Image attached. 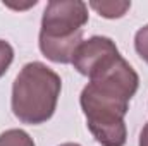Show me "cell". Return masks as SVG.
<instances>
[{
	"label": "cell",
	"instance_id": "6da1fadb",
	"mask_svg": "<svg viewBox=\"0 0 148 146\" xmlns=\"http://www.w3.org/2000/svg\"><path fill=\"white\" fill-rule=\"evenodd\" d=\"M62 79L41 62L26 64L12 84L10 105L23 124L38 126L47 122L57 108Z\"/></svg>",
	"mask_w": 148,
	"mask_h": 146
},
{
	"label": "cell",
	"instance_id": "52a82bcc",
	"mask_svg": "<svg viewBox=\"0 0 148 146\" xmlns=\"http://www.w3.org/2000/svg\"><path fill=\"white\" fill-rule=\"evenodd\" d=\"M12 60H14V48L10 46L9 41L0 40V77L7 72Z\"/></svg>",
	"mask_w": 148,
	"mask_h": 146
},
{
	"label": "cell",
	"instance_id": "5b68a950",
	"mask_svg": "<svg viewBox=\"0 0 148 146\" xmlns=\"http://www.w3.org/2000/svg\"><path fill=\"white\" fill-rule=\"evenodd\" d=\"M90 7L105 19H119L131 9V2H90Z\"/></svg>",
	"mask_w": 148,
	"mask_h": 146
},
{
	"label": "cell",
	"instance_id": "30bf717a",
	"mask_svg": "<svg viewBox=\"0 0 148 146\" xmlns=\"http://www.w3.org/2000/svg\"><path fill=\"white\" fill-rule=\"evenodd\" d=\"M60 146H79V145H76V143H64V145H60Z\"/></svg>",
	"mask_w": 148,
	"mask_h": 146
},
{
	"label": "cell",
	"instance_id": "ba28073f",
	"mask_svg": "<svg viewBox=\"0 0 148 146\" xmlns=\"http://www.w3.org/2000/svg\"><path fill=\"white\" fill-rule=\"evenodd\" d=\"M134 48L138 55L148 64V24L140 28L136 36H134Z\"/></svg>",
	"mask_w": 148,
	"mask_h": 146
},
{
	"label": "cell",
	"instance_id": "3957f363",
	"mask_svg": "<svg viewBox=\"0 0 148 146\" xmlns=\"http://www.w3.org/2000/svg\"><path fill=\"white\" fill-rule=\"evenodd\" d=\"M131 98L107 84L90 81L79 96L86 117V126L102 146H124L127 129L124 117L129 110Z\"/></svg>",
	"mask_w": 148,
	"mask_h": 146
},
{
	"label": "cell",
	"instance_id": "9c48e42d",
	"mask_svg": "<svg viewBox=\"0 0 148 146\" xmlns=\"http://www.w3.org/2000/svg\"><path fill=\"white\" fill-rule=\"evenodd\" d=\"M140 146H148V122L145 124V127L140 134Z\"/></svg>",
	"mask_w": 148,
	"mask_h": 146
},
{
	"label": "cell",
	"instance_id": "7a4b0ae2",
	"mask_svg": "<svg viewBox=\"0 0 148 146\" xmlns=\"http://www.w3.org/2000/svg\"><path fill=\"white\" fill-rule=\"evenodd\" d=\"M88 23V5L81 0H50L43 10L40 50L55 64H71L83 41V26Z\"/></svg>",
	"mask_w": 148,
	"mask_h": 146
},
{
	"label": "cell",
	"instance_id": "8992f818",
	"mask_svg": "<svg viewBox=\"0 0 148 146\" xmlns=\"http://www.w3.org/2000/svg\"><path fill=\"white\" fill-rule=\"evenodd\" d=\"M0 146H36L33 138L23 129H9L0 134Z\"/></svg>",
	"mask_w": 148,
	"mask_h": 146
},
{
	"label": "cell",
	"instance_id": "277c9868",
	"mask_svg": "<svg viewBox=\"0 0 148 146\" xmlns=\"http://www.w3.org/2000/svg\"><path fill=\"white\" fill-rule=\"evenodd\" d=\"M115 43L107 36H91L83 40L73 55L74 69L86 77H95L103 69H107L119 57Z\"/></svg>",
	"mask_w": 148,
	"mask_h": 146
}]
</instances>
